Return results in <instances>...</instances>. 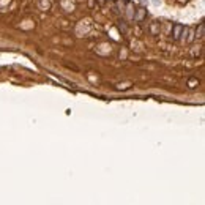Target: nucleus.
<instances>
[{"label": "nucleus", "mask_w": 205, "mask_h": 205, "mask_svg": "<svg viewBox=\"0 0 205 205\" xmlns=\"http://www.w3.org/2000/svg\"><path fill=\"white\" fill-rule=\"evenodd\" d=\"M150 30H152V33H153V35H156V33H158V30H159V22H153V24H152V27H150Z\"/></svg>", "instance_id": "obj_3"}, {"label": "nucleus", "mask_w": 205, "mask_h": 205, "mask_svg": "<svg viewBox=\"0 0 205 205\" xmlns=\"http://www.w3.org/2000/svg\"><path fill=\"white\" fill-rule=\"evenodd\" d=\"M203 35H205V25H203V22H200L196 30V38H203Z\"/></svg>", "instance_id": "obj_2"}, {"label": "nucleus", "mask_w": 205, "mask_h": 205, "mask_svg": "<svg viewBox=\"0 0 205 205\" xmlns=\"http://www.w3.org/2000/svg\"><path fill=\"white\" fill-rule=\"evenodd\" d=\"M139 10H140V11H139V14L136 16V19H142V17H144V8H139Z\"/></svg>", "instance_id": "obj_5"}, {"label": "nucleus", "mask_w": 205, "mask_h": 205, "mask_svg": "<svg viewBox=\"0 0 205 205\" xmlns=\"http://www.w3.org/2000/svg\"><path fill=\"white\" fill-rule=\"evenodd\" d=\"M128 10H129V11H128V17H129V19H133V17H134V13L131 11V10H133V5H131V2H128Z\"/></svg>", "instance_id": "obj_4"}, {"label": "nucleus", "mask_w": 205, "mask_h": 205, "mask_svg": "<svg viewBox=\"0 0 205 205\" xmlns=\"http://www.w3.org/2000/svg\"><path fill=\"white\" fill-rule=\"evenodd\" d=\"M184 32V27L181 24H175L174 25V39H180V36L183 35Z\"/></svg>", "instance_id": "obj_1"}, {"label": "nucleus", "mask_w": 205, "mask_h": 205, "mask_svg": "<svg viewBox=\"0 0 205 205\" xmlns=\"http://www.w3.org/2000/svg\"><path fill=\"white\" fill-rule=\"evenodd\" d=\"M99 3H101V5H102V3H104V0H99Z\"/></svg>", "instance_id": "obj_6"}]
</instances>
